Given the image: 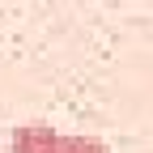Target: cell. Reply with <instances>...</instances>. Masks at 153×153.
I'll use <instances>...</instances> for the list:
<instances>
[{
    "label": "cell",
    "mask_w": 153,
    "mask_h": 153,
    "mask_svg": "<svg viewBox=\"0 0 153 153\" xmlns=\"http://www.w3.org/2000/svg\"><path fill=\"white\" fill-rule=\"evenodd\" d=\"M13 153H55L60 149V132L43 119H30V123H17L13 136H9Z\"/></svg>",
    "instance_id": "1"
},
{
    "label": "cell",
    "mask_w": 153,
    "mask_h": 153,
    "mask_svg": "<svg viewBox=\"0 0 153 153\" xmlns=\"http://www.w3.org/2000/svg\"><path fill=\"white\" fill-rule=\"evenodd\" d=\"M55 153H111L98 136H81V132H72V136H60V149Z\"/></svg>",
    "instance_id": "2"
}]
</instances>
